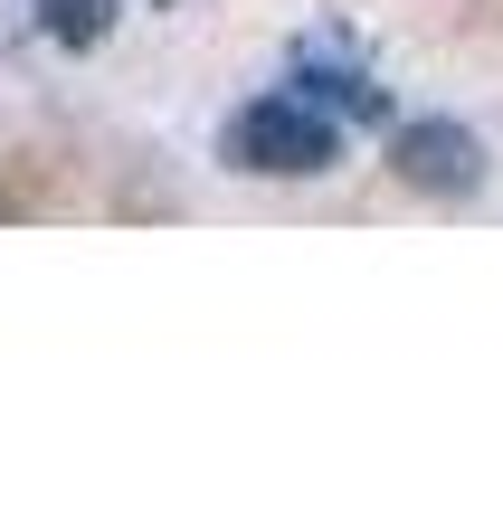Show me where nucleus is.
Returning <instances> with one entry per match:
<instances>
[{"label": "nucleus", "instance_id": "1", "mask_svg": "<svg viewBox=\"0 0 503 512\" xmlns=\"http://www.w3.org/2000/svg\"><path fill=\"white\" fill-rule=\"evenodd\" d=\"M228 162H238V171H266V181H314V171L342 162V124L304 86L257 95V105L228 124Z\"/></svg>", "mask_w": 503, "mask_h": 512}, {"label": "nucleus", "instance_id": "2", "mask_svg": "<svg viewBox=\"0 0 503 512\" xmlns=\"http://www.w3.org/2000/svg\"><path fill=\"white\" fill-rule=\"evenodd\" d=\"M390 152H399V171H409L418 190H475V181H485V152H475V133L447 124V114H418V124H399Z\"/></svg>", "mask_w": 503, "mask_h": 512}, {"label": "nucleus", "instance_id": "3", "mask_svg": "<svg viewBox=\"0 0 503 512\" xmlns=\"http://www.w3.org/2000/svg\"><path fill=\"white\" fill-rule=\"evenodd\" d=\"M38 29H48L57 48H95V38L114 29V0H38Z\"/></svg>", "mask_w": 503, "mask_h": 512}]
</instances>
